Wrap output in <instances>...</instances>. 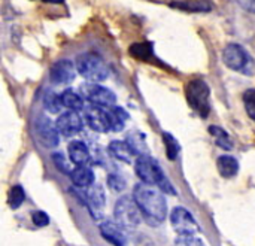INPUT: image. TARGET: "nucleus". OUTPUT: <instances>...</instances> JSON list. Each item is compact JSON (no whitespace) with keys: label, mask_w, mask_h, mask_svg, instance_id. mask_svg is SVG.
<instances>
[{"label":"nucleus","mask_w":255,"mask_h":246,"mask_svg":"<svg viewBox=\"0 0 255 246\" xmlns=\"http://www.w3.org/2000/svg\"><path fill=\"white\" fill-rule=\"evenodd\" d=\"M133 199L140 209L142 218L148 226H161L167 218V202L158 188L139 184L133 190Z\"/></svg>","instance_id":"1"},{"label":"nucleus","mask_w":255,"mask_h":246,"mask_svg":"<svg viewBox=\"0 0 255 246\" xmlns=\"http://www.w3.org/2000/svg\"><path fill=\"white\" fill-rule=\"evenodd\" d=\"M134 172L137 178L142 181V184L151 185L158 188L164 194H175V188L172 182L164 175L161 166L157 160H154L149 155H140L134 161Z\"/></svg>","instance_id":"2"},{"label":"nucleus","mask_w":255,"mask_h":246,"mask_svg":"<svg viewBox=\"0 0 255 246\" xmlns=\"http://www.w3.org/2000/svg\"><path fill=\"white\" fill-rule=\"evenodd\" d=\"M185 94H187V100L188 105L191 106V109L199 114V117L202 118H208L209 112H211V90L209 85L206 84V81L197 78V79H191L187 84L185 88Z\"/></svg>","instance_id":"3"},{"label":"nucleus","mask_w":255,"mask_h":246,"mask_svg":"<svg viewBox=\"0 0 255 246\" xmlns=\"http://www.w3.org/2000/svg\"><path fill=\"white\" fill-rule=\"evenodd\" d=\"M223 61L224 64L244 75H254L255 61L251 54L239 43H229L223 51Z\"/></svg>","instance_id":"4"},{"label":"nucleus","mask_w":255,"mask_h":246,"mask_svg":"<svg viewBox=\"0 0 255 246\" xmlns=\"http://www.w3.org/2000/svg\"><path fill=\"white\" fill-rule=\"evenodd\" d=\"M76 69L81 76L88 79L90 82H102L108 78L109 70L103 58L94 52L81 54L76 58Z\"/></svg>","instance_id":"5"},{"label":"nucleus","mask_w":255,"mask_h":246,"mask_svg":"<svg viewBox=\"0 0 255 246\" xmlns=\"http://www.w3.org/2000/svg\"><path fill=\"white\" fill-rule=\"evenodd\" d=\"M114 218L127 232H133L143 221L139 206L136 205L134 199L130 196L120 197V200L115 203Z\"/></svg>","instance_id":"6"},{"label":"nucleus","mask_w":255,"mask_h":246,"mask_svg":"<svg viewBox=\"0 0 255 246\" xmlns=\"http://www.w3.org/2000/svg\"><path fill=\"white\" fill-rule=\"evenodd\" d=\"M79 91H81V96L84 97V100L90 102L93 106H99V108H105V109L115 106L117 96L109 88L102 87L96 82L82 84Z\"/></svg>","instance_id":"7"},{"label":"nucleus","mask_w":255,"mask_h":246,"mask_svg":"<svg viewBox=\"0 0 255 246\" xmlns=\"http://www.w3.org/2000/svg\"><path fill=\"white\" fill-rule=\"evenodd\" d=\"M170 224L178 236H196L200 233V226L196 218L182 206H176L170 212Z\"/></svg>","instance_id":"8"},{"label":"nucleus","mask_w":255,"mask_h":246,"mask_svg":"<svg viewBox=\"0 0 255 246\" xmlns=\"http://www.w3.org/2000/svg\"><path fill=\"white\" fill-rule=\"evenodd\" d=\"M75 193L82 199V202L88 208L93 218L102 220L103 208H105V191H103V188L97 184H93L91 187L84 188L81 191H75Z\"/></svg>","instance_id":"9"},{"label":"nucleus","mask_w":255,"mask_h":246,"mask_svg":"<svg viewBox=\"0 0 255 246\" xmlns=\"http://www.w3.org/2000/svg\"><path fill=\"white\" fill-rule=\"evenodd\" d=\"M76 72V64H73L70 60H58L57 63L52 64L49 70V79L55 85H66L75 79Z\"/></svg>","instance_id":"10"},{"label":"nucleus","mask_w":255,"mask_h":246,"mask_svg":"<svg viewBox=\"0 0 255 246\" xmlns=\"http://www.w3.org/2000/svg\"><path fill=\"white\" fill-rule=\"evenodd\" d=\"M34 130H36V134L39 137V140L48 146V148H54L58 145V130H57V125L52 124V121L46 117H39L36 120V124H34Z\"/></svg>","instance_id":"11"},{"label":"nucleus","mask_w":255,"mask_h":246,"mask_svg":"<svg viewBox=\"0 0 255 246\" xmlns=\"http://www.w3.org/2000/svg\"><path fill=\"white\" fill-rule=\"evenodd\" d=\"M55 125H57V130L60 134H63L66 137H72L82 130V118L75 111H66L63 114H60Z\"/></svg>","instance_id":"12"},{"label":"nucleus","mask_w":255,"mask_h":246,"mask_svg":"<svg viewBox=\"0 0 255 246\" xmlns=\"http://www.w3.org/2000/svg\"><path fill=\"white\" fill-rule=\"evenodd\" d=\"M85 121L90 125L91 130L97 131V133H108L112 131L111 130V123H109V117L105 108H99V106H90L85 109Z\"/></svg>","instance_id":"13"},{"label":"nucleus","mask_w":255,"mask_h":246,"mask_svg":"<svg viewBox=\"0 0 255 246\" xmlns=\"http://www.w3.org/2000/svg\"><path fill=\"white\" fill-rule=\"evenodd\" d=\"M102 238L114 246H124L130 232L123 229L117 221H103L99 226Z\"/></svg>","instance_id":"14"},{"label":"nucleus","mask_w":255,"mask_h":246,"mask_svg":"<svg viewBox=\"0 0 255 246\" xmlns=\"http://www.w3.org/2000/svg\"><path fill=\"white\" fill-rule=\"evenodd\" d=\"M69 157H70L72 164H75L76 167L87 166L91 160V154H90L87 145L81 140H73L69 145Z\"/></svg>","instance_id":"15"},{"label":"nucleus","mask_w":255,"mask_h":246,"mask_svg":"<svg viewBox=\"0 0 255 246\" xmlns=\"http://www.w3.org/2000/svg\"><path fill=\"white\" fill-rule=\"evenodd\" d=\"M108 149H109V154L114 158H117L120 161H124V163H131L134 157L137 158V155L134 154V151L131 149V146L126 140H114V142L109 143Z\"/></svg>","instance_id":"16"},{"label":"nucleus","mask_w":255,"mask_h":246,"mask_svg":"<svg viewBox=\"0 0 255 246\" xmlns=\"http://www.w3.org/2000/svg\"><path fill=\"white\" fill-rule=\"evenodd\" d=\"M170 6L185 12H211L214 9V3L211 0H181L172 1Z\"/></svg>","instance_id":"17"},{"label":"nucleus","mask_w":255,"mask_h":246,"mask_svg":"<svg viewBox=\"0 0 255 246\" xmlns=\"http://www.w3.org/2000/svg\"><path fill=\"white\" fill-rule=\"evenodd\" d=\"M72 182L75 184L76 188L79 190H84V188H88L94 184V173L90 167L87 166H81V167H75L72 170Z\"/></svg>","instance_id":"18"},{"label":"nucleus","mask_w":255,"mask_h":246,"mask_svg":"<svg viewBox=\"0 0 255 246\" xmlns=\"http://www.w3.org/2000/svg\"><path fill=\"white\" fill-rule=\"evenodd\" d=\"M106 112H108V117H109L111 130L112 131H123L124 127H126V121L128 120V114L120 106L106 108Z\"/></svg>","instance_id":"19"},{"label":"nucleus","mask_w":255,"mask_h":246,"mask_svg":"<svg viewBox=\"0 0 255 246\" xmlns=\"http://www.w3.org/2000/svg\"><path fill=\"white\" fill-rule=\"evenodd\" d=\"M217 167L223 178H233L239 172V163L232 155H221L217 161Z\"/></svg>","instance_id":"20"},{"label":"nucleus","mask_w":255,"mask_h":246,"mask_svg":"<svg viewBox=\"0 0 255 246\" xmlns=\"http://www.w3.org/2000/svg\"><path fill=\"white\" fill-rule=\"evenodd\" d=\"M146 136L140 131H131L127 134L126 142L131 146V149L134 151V154L137 157L140 155H148V145H146Z\"/></svg>","instance_id":"21"},{"label":"nucleus","mask_w":255,"mask_h":246,"mask_svg":"<svg viewBox=\"0 0 255 246\" xmlns=\"http://www.w3.org/2000/svg\"><path fill=\"white\" fill-rule=\"evenodd\" d=\"M60 96H61V103L66 109L75 111V112L84 109V97L75 93L73 90H64Z\"/></svg>","instance_id":"22"},{"label":"nucleus","mask_w":255,"mask_h":246,"mask_svg":"<svg viewBox=\"0 0 255 246\" xmlns=\"http://www.w3.org/2000/svg\"><path fill=\"white\" fill-rule=\"evenodd\" d=\"M209 133L214 137L217 146H220L224 151H232L233 149V142H232L229 133L224 128H221L220 125H211L209 127Z\"/></svg>","instance_id":"23"},{"label":"nucleus","mask_w":255,"mask_h":246,"mask_svg":"<svg viewBox=\"0 0 255 246\" xmlns=\"http://www.w3.org/2000/svg\"><path fill=\"white\" fill-rule=\"evenodd\" d=\"M130 54L137 60H148L154 55L152 43L149 42H137L130 46Z\"/></svg>","instance_id":"24"},{"label":"nucleus","mask_w":255,"mask_h":246,"mask_svg":"<svg viewBox=\"0 0 255 246\" xmlns=\"http://www.w3.org/2000/svg\"><path fill=\"white\" fill-rule=\"evenodd\" d=\"M43 108L51 114H60L61 108H64L61 103V96L54 91H46L43 96Z\"/></svg>","instance_id":"25"},{"label":"nucleus","mask_w":255,"mask_h":246,"mask_svg":"<svg viewBox=\"0 0 255 246\" xmlns=\"http://www.w3.org/2000/svg\"><path fill=\"white\" fill-rule=\"evenodd\" d=\"M163 140H164V146H166V155L170 161H175L179 151H181V145L179 142L170 134V133H163Z\"/></svg>","instance_id":"26"},{"label":"nucleus","mask_w":255,"mask_h":246,"mask_svg":"<svg viewBox=\"0 0 255 246\" xmlns=\"http://www.w3.org/2000/svg\"><path fill=\"white\" fill-rule=\"evenodd\" d=\"M24 200H25V191H24V188L21 185L12 187L10 191H9V199H7L9 206L12 209H18L24 203Z\"/></svg>","instance_id":"27"},{"label":"nucleus","mask_w":255,"mask_h":246,"mask_svg":"<svg viewBox=\"0 0 255 246\" xmlns=\"http://www.w3.org/2000/svg\"><path fill=\"white\" fill-rule=\"evenodd\" d=\"M124 246H155V245H154V242H152L149 238H146V236H143V235H137V233H134V232H130V233H128V236H127V241H126Z\"/></svg>","instance_id":"28"},{"label":"nucleus","mask_w":255,"mask_h":246,"mask_svg":"<svg viewBox=\"0 0 255 246\" xmlns=\"http://www.w3.org/2000/svg\"><path fill=\"white\" fill-rule=\"evenodd\" d=\"M244 105L247 109V114L251 120L255 121V90L250 88L244 93Z\"/></svg>","instance_id":"29"},{"label":"nucleus","mask_w":255,"mask_h":246,"mask_svg":"<svg viewBox=\"0 0 255 246\" xmlns=\"http://www.w3.org/2000/svg\"><path fill=\"white\" fill-rule=\"evenodd\" d=\"M176 246H206V244L197 236H178L175 241Z\"/></svg>","instance_id":"30"},{"label":"nucleus","mask_w":255,"mask_h":246,"mask_svg":"<svg viewBox=\"0 0 255 246\" xmlns=\"http://www.w3.org/2000/svg\"><path fill=\"white\" fill-rule=\"evenodd\" d=\"M52 161H54L55 167H57L60 172H63L64 175H72L70 164H69V161H66V158H64L63 154H60V152L54 154V155H52Z\"/></svg>","instance_id":"31"},{"label":"nucleus","mask_w":255,"mask_h":246,"mask_svg":"<svg viewBox=\"0 0 255 246\" xmlns=\"http://www.w3.org/2000/svg\"><path fill=\"white\" fill-rule=\"evenodd\" d=\"M108 185H109V188L111 190H114V191H123L124 188H126V181H124V178L123 176H120V175H115V173H112V175H109L108 176Z\"/></svg>","instance_id":"32"},{"label":"nucleus","mask_w":255,"mask_h":246,"mask_svg":"<svg viewBox=\"0 0 255 246\" xmlns=\"http://www.w3.org/2000/svg\"><path fill=\"white\" fill-rule=\"evenodd\" d=\"M31 220H33V224H34L36 227H45V226L49 224V217H48L45 212H42V211L33 212V214H31Z\"/></svg>","instance_id":"33"},{"label":"nucleus","mask_w":255,"mask_h":246,"mask_svg":"<svg viewBox=\"0 0 255 246\" xmlns=\"http://www.w3.org/2000/svg\"><path fill=\"white\" fill-rule=\"evenodd\" d=\"M236 3L250 13H255V0H236Z\"/></svg>","instance_id":"34"},{"label":"nucleus","mask_w":255,"mask_h":246,"mask_svg":"<svg viewBox=\"0 0 255 246\" xmlns=\"http://www.w3.org/2000/svg\"><path fill=\"white\" fill-rule=\"evenodd\" d=\"M45 3H52V4H60V3H63L64 0H43Z\"/></svg>","instance_id":"35"}]
</instances>
